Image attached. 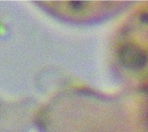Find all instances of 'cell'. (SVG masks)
<instances>
[{
  "mask_svg": "<svg viewBox=\"0 0 148 132\" xmlns=\"http://www.w3.org/2000/svg\"><path fill=\"white\" fill-rule=\"evenodd\" d=\"M119 56L121 62L130 68H142L147 62L146 55L134 46L127 45L123 47L119 51Z\"/></svg>",
  "mask_w": 148,
  "mask_h": 132,
  "instance_id": "obj_1",
  "label": "cell"
},
{
  "mask_svg": "<svg viewBox=\"0 0 148 132\" xmlns=\"http://www.w3.org/2000/svg\"><path fill=\"white\" fill-rule=\"evenodd\" d=\"M70 7L75 11L81 10L84 8V2L82 1H71L69 3Z\"/></svg>",
  "mask_w": 148,
  "mask_h": 132,
  "instance_id": "obj_2",
  "label": "cell"
},
{
  "mask_svg": "<svg viewBox=\"0 0 148 132\" xmlns=\"http://www.w3.org/2000/svg\"><path fill=\"white\" fill-rule=\"evenodd\" d=\"M140 20L141 21L143 22L145 24H147L148 23V14L145 13L142 14L140 16Z\"/></svg>",
  "mask_w": 148,
  "mask_h": 132,
  "instance_id": "obj_3",
  "label": "cell"
}]
</instances>
